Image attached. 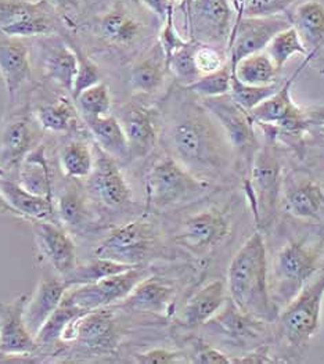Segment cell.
<instances>
[{
    "mask_svg": "<svg viewBox=\"0 0 324 364\" xmlns=\"http://www.w3.org/2000/svg\"><path fill=\"white\" fill-rule=\"evenodd\" d=\"M160 143L198 179L211 182L237 169V158L220 124L200 97L180 85L165 100Z\"/></svg>",
    "mask_w": 324,
    "mask_h": 364,
    "instance_id": "1",
    "label": "cell"
},
{
    "mask_svg": "<svg viewBox=\"0 0 324 364\" xmlns=\"http://www.w3.org/2000/svg\"><path fill=\"white\" fill-rule=\"evenodd\" d=\"M161 26V20L139 0H107L75 29L89 31L107 52L136 57L157 41Z\"/></svg>",
    "mask_w": 324,
    "mask_h": 364,
    "instance_id": "2",
    "label": "cell"
},
{
    "mask_svg": "<svg viewBox=\"0 0 324 364\" xmlns=\"http://www.w3.org/2000/svg\"><path fill=\"white\" fill-rule=\"evenodd\" d=\"M229 298L243 311L273 323L280 309L270 296L266 244L261 230L244 242L227 269Z\"/></svg>",
    "mask_w": 324,
    "mask_h": 364,
    "instance_id": "3",
    "label": "cell"
},
{
    "mask_svg": "<svg viewBox=\"0 0 324 364\" xmlns=\"http://www.w3.org/2000/svg\"><path fill=\"white\" fill-rule=\"evenodd\" d=\"M264 133L244 183L247 198L259 230L270 226L277 215L283 188V147L273 125H258Z\"/></svg>",
    "mask_w": 324,
    "mask_h": 364,
    "instance_id": "4",
    "label": "cell"
},
{
    "mask_svg": "<svg viewBox=\"0 0 324 364\" xmlns=\"http://www.w3.org/2000/svg\"><path fill=\"white\" fill-rule=\"evenodd\" d=\"M320 269L319 245L308 240H291L283 245L273 259L269 274L270 296L277 308L288 305Z\"/></svg>",
    "mask_w": 324,
    "mask_h": 364,
    "instance_id": "5",
    "label": "cell"
},
{
    "mask_svg": "<svg viewBox=\"0 0 324 364\" xmlns=\"http://www.w3.org/2000/svg\"><path fill=\"white\" fill-rule=\"evenodd\" d=\"M211 182L198 179L173 156L163 154L146 176V208L162 210L175 207L210 190Z\"/></svg>",
    "mask_w": 324,
    "mask_h": 364,
    "instance_id": "6",
    "label": "cell"
},
{
    "mask_svg": "<svg viewBox=\"0 0 324 364\" xmlns=\"http://www.w3.org/2000/svg\"><path fill=\"white\" fill-rule=\"evenodd\" d=\"M324 299V267L298 292L296 298L279 313L280 331L296 349L305 348L320 328Z\"/></svg>",
    "mask_w": 324,
    "mask_h": 364,
    "instance_id": "7",
    "label": "cell"
},
{
    "mask_svg": "<svg viewBox=\"0 0 324 364\" xmlns=\"http://www.w3.org/2000/svg\"><path fill=\"white\" fill-rule=\"evenodd\" d=\"M202 105L214 115L225 132L236 158L237 171L243 172L245 183L259 141L255 132V122L249 112L237 105L230 95L200 99Z\"/></svg>",
    "mask_w": 324,
    "mask_h": 364,
    "instance_id": "8",
    "label": "cell"
},
{
    "mask_svg": "<svg viewBox=\"0 0 324 364\" xmlns=\"http://www.w3.org/2000/svg\"><path fill=\"white\" fill-rule=\"evenodd\" d=\"M68 28L48 0H0V32L14 38L60 35Z\"/></svg>",
    "mask_w": 324,
    "mask_h": 364,
    "instance_id": "9",
    "label": "cell"
},
{
    "mask_svg": "<svg viewBox=\"0 0 324 364\" xmlns=\"http://www.w3.org/2000/svg\"><path fill=\"white\" fill-rule=\"evenodd\" d=\"M160 232L154 222L136 219L114 228L94 250V257L140 266L158 248Z\"/></svg>",
    "mask_w": 324,
    "mask_h": 364,
    "instance_id": "10",
    "label": "cell"
},
{
    "mask_svg": "<svg viewBox=\"0 0 324 364\" xmlns=\"http://www.w3.org/2000/svg\"><path fill=\"white\" fill-rule=\"evenodd\" d=\"M179 7L185 14L189 41L227 50L236 23V13L229 0H191Z\"/></svg>",
    "mask_w": 324,
    "mask_h": 364,
    "instance_id": "11",
    "label": "cell"
},
{
    "mask_svg": "<svg viewBox=\"0 0 324 364\" xmlns=\"http://www.w3.org/2000/svg\"><path fill=\"white\" fill-rule=\"evenodd\" d=\"M146 276V270L141 266H136L96 283L70 287L65 292V298L83 312L115 306L122 302Z\"/></svg>",
    "mask_w": 324,
    "mask_h": 364,
    "instance_id": "12",
    "label": "cell"
},
{
    "mask_svg": "<svg viewBox=\"0 0 324 364\" xmlns=\"http://www.w3.org/2000/svg\"><path fill=\"white\" fill-rule=\"evenodd\" d=\"M129 144V158L148 156L158 146L161 111L143 102H126L117 111Z\"/></svg>",
    "mask_w": 324,
    "mask_h": 364,
    "instance_id": "13",
    "label": "cell"
},
{
    "mask_svg": "<svg viewBox=\"0 0 324 364\" xmlns=\"http://www.w3.org/2000/svg\"><path fill=\"white\" fill-rule=\"evenodd\" d=\"M60 339L63 342H77L83 349L96 353L114 352L119 343L115 306L82 314L64 330Z\"/></svg>",
    "mask_w": 324,
    "mask_h": 364,
    "instance_id": "14",
    "label": "cell"
},
{
    "mask_svg": "<svg viewBox=\"0 0 324 364\" xmlns=\"http://www.w3.org/2000/svg\"><path fill=\"white\" fill-rule=\"evenodd\" d=\"M291 26L290 13L270 17H244L234 23L227 45L232 70L247 55L264 52L270 41L281 31Z\"/></svg>",
    "mask_w": 324,
    "mask_h": 364,
    "instance_id": "15",
    "label": "cell"
},
{
    "mask_svg": "<svg viewBox=\"0 0 324 364\" xmlns=\"http://www.w3.org/2000/svg\"><path fill=\"white\" fill-rule=\"evenodd\" d=\"M229 232L230 219L226 210L205 209L190 215L180 223L175 241L191 252L202 254L219 245Z\"/></svg>",
    "mask_w": 324,
    "mask_h": 364,
    "instance_id": "16",
    "label": "cell"
},
{
    "mask_svg": "<svg viewBox=\"0 0 324 364\" xmlns=\"http://www.w3.org/2000/svg\"><path fill=\"white\" fill-rule=\"evenodd\" d=\"M94 169L89 176L92 194L107 208H124L132 203V188L117 159L103 151L96 143Z\"/></svg>",
    "mask_w": 324,
    "mask_h": 364,
    "instance_id": "17",
    "label": "cell"
},
{
    "mask_svg": "<svg viewBox=\"0 0 324 364\" xmlns=\"http://www.w3.org/2000/svg\"><path fill=\"white\" fill-rule=\"evenodd\" d=\"M286 210L294 218L323 223L324 222V187L313 176L294 172L283 181Z\"/></svg>",
    "mask_w": 324,
    "mask_h": 364,
    "instance_id": "18",
    "label": "cell"
},
{
    "mask_svg": "<svg viewBox=\"0 0 324 364\" xmlns=\"http://www.w3.org/2000/svg\"><path fill=\"white\" fill-rule=\"evenodd\" d=\"M38 147V134L27 108L14 114L0 133V173L18 171L24 159Z\"/></svg>",
    "mask_w": 324,
    "mask_h": 364,
    "instance_id": "19",
    "label": "cell"
},
{
    "mask_svg": "<svg viewBox=\"0 0 324 364\" xmlns=\"http://www.w3.org/2000/svg\"><path fill=\"white\" fill-rule=\"evenodd\" d=\"M28 294L13 301H0V355L1 356H28L33 353L39 345L29 333L24 308Z\"/></svg>",
    "mask_w": 324,
    "mask_h": 364,
    "instance_id": "20",
    "label": "cell"
},
{
    "mask_svg": "<svg viewBox=\"0 0 324 364\" xmlns=\"http://www.w3.org/2000/svg\"><path fill=\"white\" fill-rule=\"evenodd\" d=\"M33 223L38 248L42 257L52 264L61 277L67 276L78 264L77 248L72 237L60 225L49 220H39Z\"/></svg>",
    "mask_w": 324,
    "mask_h": 364,
    "instance_id": "21",
    "label": "cell"
},
{
    "mask_svg": "<svg viewBox=\"0 0 324 364\" xmlns=\"http://www.w3.org/2000/svg\"><path fill=\"white\" fill-rule=\"evenodd\" d=\"M40 46L42 64L46 77L55 82L71 97L78 70V58L71 42L60 36H43Z\"/></svg>",
    "mask_w": 324,
    "mask_h": 364,
    "instance_id": "22",
    "label": "cell"
},
{
    "mask_svg": "<svg viewBox=\"0 0 324 364\" xmlns=\"http://www.w3.org/2000/svg\"><path fill=\"white\" fill-rule=\"evenodd\" d=\"M0 75L11 100L32 77L31 53L26 42L3 32H0Z\"/></svg>",
    "mask_w": 324,
    "mask_h": 364,
    "instance_id": "23",
    "label": "cell"
},
{
    "mask_svg": "<svg viewBox=\"0 0 324 364\" xmlns=\"http://www.w3.org/2000/svg\"><path fill=\"white\" fill-rule=\"evenodd\" d=\"M207 324L234 343L245 345L268 334L269 321L243 312L230 298H227L223 308Z\"/></svg>",
    "mask_w": 324,
    "mask_h": 364,
    "instance_id": "24",
    "label": "cell"
},
{
    "mask_svg": "<svg viewBox=\"0 0 324 364\" xmlns=\"http://www.w3.org/2000/svg\"><path fill=\"white\" fill-rule=\"evenodd\" d=\"M175 295L176 288L171 282L157 276H146L115 308L128 312L166 314L173 304Z\"/></svg>",
    "mask_w": 324,
    "mask_h": 364,
    "instance_id": "25",
    "label": "cell"
},
{
    "mask_svg": "<svg viewBox=\"0 0 324 364\" xmlns=\"http://www.w3.org/2000/svg\"><path fill=\"white\" fill-rule=\"evenodd\" d=\"M168 74L166 55L156 41L134 58L129 68L131 89L137 95H154L161 89Z\"/></svg>",
    "mask_w": 324,
    "mask_h": 364,
    "instance_id": "26",
    "label": "cell"
},
{
    "mask_svg": "<svg viewBox=\"0 0 324 364\" xmlns=\"http://www.w3.org/2000/svg\"><path fill=\"white\" fill-rule=\"evenodd\" d=\"M63 279H42L35 288L33 294L28 296L24 308V320L29 333L36 337L40 328L46 324L54 311L61 304L67 289Z\"/></svg>",
    "mask_w": 324,
    "mask_h": 364,
    "instance_id": "27",
    "label": "cell"
},
{
    "mask_svg": "<svg viewBox=\"0 0 324 364\" xmlns=\"http://www.w3.org/2000/svg\"><path fill=\"white\" fill-rule=\"evenodd\" d=\"M227 301V288L223 280H212L191 295L183 306L179 321L188 328L205 326Z\"/></svg>",
    "mask_w": 324,
    "mask_h": 364,
    "instance_id": "28",
    "label": "cell"
},
{
    "mask_svg": "<svg viewBox=\"0 0 324 364\" xmlns=\"http://www.w3.org/2000/svg\"><path fill=\"white\" fill-rule=\"evenodd\" d=\"M288 13L291 26L296 28L312 63L324 45V1L303 0L297 3Z\"/></svg>",
    "mask_w": 324,
    "mask_h": 364,
    "instance_id": "29",
    "label": "cell"
},
{
    "mask_svg": "<svg viewBox=\"0 0 324 364\" xmlns=\"http://www.w3.org/2000/svg\"><path fill=\"white\" fill-rule=\"evenodd\" d=\"M0 194L13 209V213L32 222L53 218L54 198L36 196L26 190L17 179L0 178Z\"/></svg>",
    "mask_w": 324,
    "mask_h": 364,
    "instance_id": "30",
    "label": "cell"
},
{
    "mask_svg": "<svg viewBox=\"0 0 324 364\" xmlns=\"http://www.w3.org/2000/svg\"><path fill=\"white\" fill-rule=\"evenodd\" d=\"M310 64L309 57H303L302 64L296 70V73L291 75V78L287 79L274 95H271L269 99H266L264 103L255 107L252 111H249L251 118L254 119L255 125H279L281 121H284L290 112L294 109L297 103L293 99L291 90L296 83L299 74L305 70V67Z\"/></svg>",
    "mask_w": 324,
    "mask_h": 364,
    "instance_id": "31",
    "label": "cell"
},
{
    "mask_svg": "<svg viewBox=\"0 0 324 364\" xmlns=\"http://www.w3.org/2000/svg\"><path fill=\"white\" fill-rule=\"evenodd\" d=\"M94 143L115 159L129 158V144L126 134L118 118L112 114L83 121Z\"/></svg>",
    "mask_w": 324,
    "mask_h": 364,
    "instance_id": "32",
    "label": "cell"
},
{
    "mask_svg": "<svg viewBox=\"0 0 324 364\" xmlns=\"http://www.w3.org/2000/svg\"><path fill=\"white\" fill-rule=\"evenodd\" d=\"M18 183L33 194L54 198L52 171L45 156L43 146H38L24 159L18 169Z\"/></svg>",
    "mask_w": 324,
    "mask_h": 364,
    "instance_id": "33",
    "label": "cell"
},
{
    "mask_svg": "<svg viewBox=\"0 0 324 364\" xmlns=\"http://www.w3.org/2000/svg\"><path fill=\"white\" fill-rule=\"evenodd\" d=\"M54 209L58 219L70 229H82L92 218L87 196L77 183H70L60 193Z\"/></svg>",
    "mask_w": 324,
    "mask_h": 364,
    "instance_id": "34",
    "label": "cell"
},
{
    "mask_svg": "<svg viewBox=\"0 0 324 364\" xmlns=\"http://www.w3.org/2000/svg\"><path fill=\"white\" fill-rule=\"evenodd\" d=\"M80 111L72 97H60L55 102L36 108L35 118L39 127L52 133H67L80 124Z\"/></svg>",
    "mask_w": 324,
    "mask_h": 364,
    "instance_id": "35",
    "label": "cell"
},
{
    "mask_svg": "<svg viewBox=\"0 0 324 364\" xmlns=\"http://www.w3.org/2000/svg\"><path fill=\"white\" fill-rule=\"evenodd\" d=\"M60 168L71 181L89 179L94 169V149L87 141L75 139L63 146L60 151Z\"/></svg>",
    "mask_w": 324,
    "mask_h": 364,
    "instance_id": "36",
    "label": "cell"
},
{
    "mask_svg": "<svg viewBox=\"0 0 324 364\" xmlns=\"http://www.w3.org/2000/svg\"><path fill=\"white\" fill-rule=\"evenodd\" d=\"M233 74L247 85L268 86L277 82L279 71L264 50L242 58L233 68Z\"/></svg>",
    "mask_w": 324,
    "mask_h": 364,
    "instance_id": "37",
    "label": "cell"
},
{
    "mask_svg": "<svg viewBox=\"0 0 324 364\" xmlns=\"http://www.w3.org/2000/svg\"><path fill=\"white\" fill-rule=\"evenodd\" d=\"M132 267H136V266L124 264V263H119L115 260L94 257L93 259L89 260L83 264H77L72 272H70L67 276L63 277V280L68 287L90 284V283H96L103 279H107L109 276L126 272Z\"/></svg>",
    "mask_w": 324,
    "mask_h": 364,
    "instance_id": "38",
    "label": "cell"
},
{
    "mask_svg": "<svg viewBox=\"0 0 324 364\" xmlns=\"http://www.w3.org/2000/svg\"><path fill=\"white\" fill-rule=\"evenodd\" d=\"M266 54L269 55L270 60L276 65L277 71L280 73L286 64L290 61L291 57L296 54H301L303 57H308L309 53L303 46L299 35L294 26H290L281 32H279L265 49Z\"/></svg>",
    "mask_w": 324,
    "mask_h": 364,
    "instance_id": "39",
    "label": "cell"
},
{
    "mask_svg": "<svg viewBox=\"0 0 324 364\" xmlns=\"http://www.w3.org/2000/svg\"><path fill=\"white\" fill-rule=\"evenodd\" d=\"M82 309H80L77 305H74L70 299L63 298L61 304L58 308L54 311L50 318L46 321V324L40 328L38 336L35 337L38 345H50L55 341L61 338L64 330L82 314H85Z\"/></svg>",
    "mask_w": 324,
    "mask_h": 364,
    "instance_id": "40",
    "label": "cell"
},
{
    "mask_svg": "<svg viewBox=\"0 0 324 364\" xmlns=\"http://www.w3.org/2000/svg\"><path fill=\"white\" fill-rule=\"evenodd\" d=\"M75 105L83 121L108 115L112 107V99L107 85L104 82H99L97 85L83 90L77 97Z\"/></svg>",
    "mask_w": 324,
    "mask_h": 364,
    "instance_id": "41",
    "label": "cell"
},
{
    "mask_svg": "<svg viewBox=\"0 0 324 364\" xmlns=\"http://www.w3.org/2000/svg\"><path fill=\"white\" fill-rule=\"evenodd\" d=\"M234 13L236 21L244 17H270L288 13L298 0H229Z\"/></svg>",
    "mask_w": 324,
    "mask_h": 364,
    "instance_id": "42",
    "label": "cell"
},
{
    "mask_svg": "<svg viewBox=\"0 0 324 364\" xmlns=\"http://www.w3.org/2000/svg\"><path fill=\"white\" fill-rule=\"evenodd\" d=\"M232 75H233V70H232L230 63H227L226 65H223L215 73L202 75L195 82L190 83L189 86H183V87H186L188 90L194 93L200 99L223 96V95L230 93Z\"/></svg>",
    "mask_w": 324,
    "mask_h": 364,
    "instance_id": "43",
    "label": "cell"
},
{
    "mask_svg": "<svg viewBox=\"0 0 324 364\" xmlns=\"http://www.w3.org/2000/svg\"><path fill=\"white\" fill-rule=\"evenodd\" d=\"M280 86L276 83H271L268 86H252L243 83L234 74L232 75V86H230V96L232 99L247 109L248 112L252 111L255 107L264 103L266 99H269L271 95L277 92Z\"/></svg>",
    "mask_w": 324,
    "mask_h": 364,
    "instance_id": "44",
    "label": "cell"
},
{
    "mask_svg": "<svg viewBox=\"0 0 324 364\" xmlns=\"http://www.w3.org/2000/svg\"><path fill=\"white\" fill-rule=\"evenodd\" d=\"M197 42L189 41L188 45L173 53L168 60L169 73L178 80L180 86H189L201 77L194 61V50Z\"/></svg>",
    "mask_w": 324,
    "mask_h": 364,
    "instance_id": "45",
    "label": "cell"
},
{
    "mask_svg": "<svg viewBox=\"0 0 324 364\" xmlns=\"http://www.w3.org/2000/svg\"><path fill=\"white\" fill-rule=\"evenodd\" d=\"M67 38L71 42L72 48L75 49L77 58H78V70H77V75L74 80L72 95H71L72 100L75 102L77 97L81 95L83 90L102 82V71H100L99 65L89 55H86V53L83 52L80 46H77L72 39H70V36H67Z\"/></svg>",
    "mask_w": 324,
    "mask_h": 364,
    "instance_id": "46",
    "label": "cell"
},
{
    "mask_svg": "<svg viewBox=\"0 0 324 364\" xmlns=\"http://www.w3.org/2000/svg\"><path fill=\"white\" fill-rule=\"evenodd\" d=\"M194 61L198 73L202 77L207 74H212L220 70L223 65H226L229 63V54L223 48L197 42L194 50Z\"/></svg>",
    "mask_w": 324,
    "mask_h": 364,
    "instance_id": "47",
    "label": "cell"
},
{
    "mask_svg": "<svg viewBox=\"0 0 324 364\" xmlns=\"http://www.w3.org/2000/svg\"><path fill=\"white\" fill-rule=\"evenodd\" d=\"M175 9L176 7H172L169 10L165 21L162 23L161 29L157 38L158 43L161 45L162 50L166 55V61L171 58L173 53L183 48L185 45H188L189 42V39L179 32L178 26L175 24Z\"/></svg>",
    "mask_w": 324,
    "mask_h": 364,
    "instance_id": "48",
    "label": "cell"
},
{
    "mask_svg": "<svg viewBox=\"0 0 324 364\" xmlns=\"http://www.w3.org/2000/svg\"><path fill=\"white\" fill-rule=\"evenodd\" d=\"M136 362L140 364H175L183 363L185 356L179 350H171L165 348H154L135 356Z\"/></svg>",
    "mask_w": 324,
    "mask_h": 364,
    "instance_id": "49",
    "label": "cell"
},
{
    "mask_svg": "<svg viewBox=\"0 0 324 364\" xmlns=\"http://www.w3.org/2000/svg\"><path fill=\"white\" fill-rule=\"evenodd\" d=\"M191 362L198 364H232L230 356L202 341H198L195 345Z\"/></svg>",
    "mask_w": 324,
    "mask_h": 364,
    "instance_id": "50",
    "label": "cell"
},
{
    "mask_svg": "<svg viewBox=\"0 0 324 364\" xmlns=\"http://www.w3.org/2000/svg\"><path fill=\"white\" fill-rule=\"evenodd\" d=\"M232 364H268L279 363V360H273L270 358L269 348L261 346L247 355L239 356V358H230Z\"/></svg>",
    "mask_w": 324,
    "mask_h": 364,
    "instance_id": "51",
    "label": "cell"
},
{
    "mask_svg": "<svg viewBox=\"0 0 324 364\" xmlns=\"http://www.w3.org/2000/svg\"><path fill=\"white\" fill-rule=\"evenodd\" d=\"M54 9L58 11V14L65 20L68 28H71L72 20L71 16L80 10L83 0H48Z\"/></svg>",
    "mask_w": 324,
    "mask_h": 364,
    "instance_id": "52",
    "label": "cell"
},
{
    "mask_svg": "<svg viewBox=\"0 0 324 364\" xmlns=\"http://www.w3.org/2000/svg\"><path fill=\"white\" fill-rule=\"evenodd\" d=\"M148 11H151L154 16H157L162 23L165 21L169 10L175 6L169 3V0H139Z\"/></svg>",
    "mask_w": 324,
    "mask_h": 364,
    "instance_id": "53",
    "label": "cell"
},
{
    "mask_svg": "<svg viewBox=\"0 0 324 364\" xmlns=\"http://www.w3.org/2000/svg\"><path fill=\"white\" fill-rule=\"evenodd\" d=\"M305 144H315L319 149H324V122L308 132L303 140V147Z\"/></svg>",
    "mask_w": 324,
    "mask_h": 364,
    "instance_id": "54",
    "label": "cell"
},
{
    "mask_svg": "<svg viewBox=\"0 0 324 364\" xmlns=\"http://www.w3.org/2000/svg\"><path fill=\"white\" fill-rule=\"evenodd\" d=\"M312 61H316V70L324 75V45L322 46V49L318 52V54L315 55V58Z\"/></svg>",
    "mask_w": 324,
    "mask_h": 364,
    "instance_id": "55",
    "label": "cell"
},
{
    "mask_svg": "<svg viewBox=\"0 0 324 364\" xmlns=\"http://www.w3.org/2000/svg\"><path fill=\"white\" fill-rule=\"evenodd\" d=\"M0 213H13V209L10 208V205L6 203L1 194H0Z\"/></svg>",
    "mask_w": 324,
    "mask_h": 364,
    "instance_id": "56",
    "label": "cell"
},
{
    "mask_svg": "<svg viewBox=\"0 0 324 364\" xmlns=\"http://www.w3.org/2000/svg\"><path fill=\"white\" fill-rule=\"evenodd\" d=\"M180 1H182V0H169V3H171L172 6H175V7H176V6H179V4H180Z\"/></svg>",
    "mask_w": 324,
    "mask_h": 364,
    "instance_id": "57",
    "label": "cell"
},
{
    "mask_svg": "<svg viewBox=\"0 0 324 364\" xmlns=\"http://www.w3.org/2000/svg\"><path fill=\"white\" fill-rule=\"evenodd\" d=\"M190 1H191V0H182L179 6H185V4H189Z\"/></svg>",
    "mask_w": 324,
    "mask_h": 364,
    "instance_id": "58",
    "label": "cell"
},
{
    "mask_svg": "<svg viewBox=\"0 0 324 364\" xmlns=\"http://www.w3.org/2000/svg\"><path fill=\"white\" fill-rule=\"evenodd\" d=\"M323 1H324V0H323Z\"/></svg>",
    "mask_w": 324,
    "mask_h": 364,
    "instance_id": "59",
    "label": "cell"
}]
</instances>
